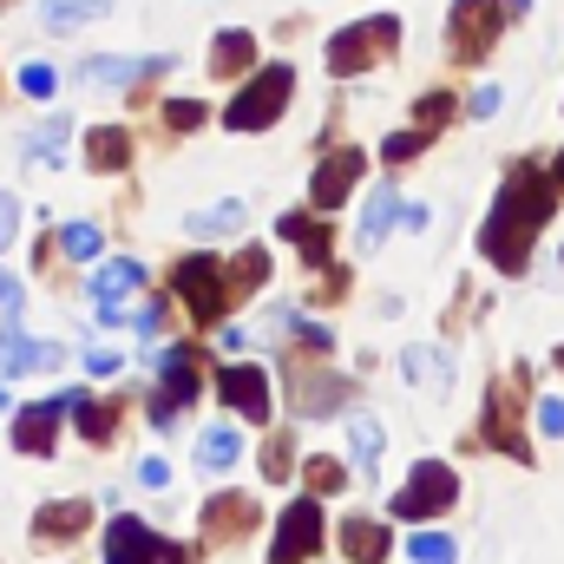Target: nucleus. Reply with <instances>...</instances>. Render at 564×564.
Here are the masks:
<instances>
[{
    "label": "nucleus",
    "instance_id": "obj_1",
    "mask_svg": "<svg viewBox=\"0 0 564 564\" xmlns=\"http://www.w3.org/2000/svg\"><path fill=\"white\" fill-rule=\"evenodd\" d=\"M552 204H558V184H552L539 164H519V171L499 184V197H492V217H486V230H479V250H486L506 276H519V270L532 263V237L552 224Z\"/></svg>",
    "mask_w": 564,
    "mask_h": 564
},
{
    "label": "nucleus",
    "instance_id": "obj_2",
    "mask_svg": "<svg viewBox=\"0 0 564 564\" xmlns=\"http://www.w3.org/2000/svg\"><path fill=\"white\" fill-rule=\"evenodd\" d=\"M394 46H401V20L394 13H375V20H361V26H348V33L328 40V73L335 79H355V73L381 66Z\"/></svg>",
    "mask_w": 564,
    "mask_h": 564
},
{
    "label": "nucleus",
    "instance_id": "obj_3",
    "mask_svg": "<svg viewBox=\"0 0 564 564\" xmlns=\"http://www.w3.org/2000/svg\"><path fill=\"white\" fill-rule=\"evenodd\" d=\"M289 99H295V73H289V66H263V73L230 99L224 126H230V132H263V126H276L282 119Z\"/></svg>",
    "mask_w": 564,
    "mask_h": 564
},
{
    "label": "nucleus",
    "instance_id": "obj_4",
    "mask_svg": "<svg viewBox=\"0 0 564 564\" xmlns=\"http://www.w3.org/2000/svg\"><path fill=\"white\" fill-rule=\"evenodd\" d=\"M171 289H177V302H184L197 322H217V315L230 308V270H224L217 257H184V263L171 270Z\"/></svg>",
    "mask_w": 564,
    "mask_h": 564
},
{
    "label": "nucleus",
    "instance_id": "obj_5",
    "mask_svg": "<svg viewBox=\"0 0 564 564\" xmlns=\"http://www.w3.org/2000/svg\"><path fill=\"white\" fill-rule=\"evenodd\" d=\"M499 26H506V0H453V26H446L453 59H486Z\"/></svg>",
    "mask_w": 564,
    "mask_h": 564
},
{
    "label": "nucleus",
    "instance_id": "obj_6",
    "mask_svg": "<svg viewBox=\"0 0 564 564\" xmlns=\"http://www.w3.org/2000/svg\"><path fill=\"white\" fill-rule=\"evenodd\" d=\"M453 499H459V479H453V466L421 459V466L408 473V486L394 492V519H433V512H446Z\"/></svg>",
    "mask_w": 564,
    "mask_h": 564
},
{
    "label": "nucleus",
    "instance_id": "obj_7",
    "mask_svg": "<svg viewBox=\"0 0 564 564\" xmlns=\"http://www.w3.org/2000/svg\"><path fill=\"white\" fill-rule=\"evenodd\" d=\"M106 564H184V552H177L164 532H151L144 519H112V532H106Z\"/></svg>",
    "mask_w": 564,
    "mask_h": 564
},
{
    "label": "nucleus",
    "instance_id": "obj_8",
    "mask_svg": "<svg viewBox=\"0 0 564 564\" xmlns=\"http://www.w3.org/2000/svg\"><path fill=\"white\" fill-rule=\"evenodd\" d=\"M519 388H525V368L486 394V440H492L499 453H512V459H532V446L519 440Z\"/></svg>",
    "mask_w": 564,
    "mask_h": 564
},
{
    "label": "nucleus",
    "instance_id": "obj_9",
    "mask_svg": "<svg viewBox=\"0 0 564 564\" xmlns=\"http://www.w3.org/2000/svg\"><path fill=\"white\" fill-rule=\"evenodd\" d=\"M322 545V506L315 499H295L276 519V545H270V564H302Z\"/></svg>",
    "mask_w": 564,
    "mask_h": 564
},
{
    "label": "nucleus",
    "instance_id": "obj_10",
    "mask_svg": "<svg viewBox=\"0 0 564 564\" xmlns=\"http://www.w3.org/2000/svg\"><path fill=\"white\" fill-rule=\"evenodd\" d=\"M217 394L230 401V414H243V421H270V375H263L257 361H230V368L217 375Z\"/></svg>",
    "mask_w": 564,
    "mask_h": 564
},
{
    "label": "nucleus",
    "instance_id": "obj_11",
    "mask_svg": "<svg viewBox=\"0 0 564 564\" xmlns=\"http://www.w3.org/2000/svg\"><path fill=\"white\" fill-rule=\"evenodd\" d=\"M368 171V151L361 144H341V151H328L322 164H315V210H335V204H348V191H355V177Z\"/></svg>",
    "mask_w": 564,
    "mask_h": 564
},
{
    "label": "nucleus",
    "instance_id": "obj_12",
    "mask_svg": "<svg viewBox=\"0 0 564 564\" xmlns=\"http://www.w3.org/2000/svg\"><path fill=\"white\" fill-rule=\"evenodd\" d=\"M66 408H79V394H59V401H33V408H20V414H13V446H20V453H53Z\"/></svg>",
    "mask_w": 564,
    "mask_h": 564
},
{
    "label": "nucleus",
    "instance_id": "obj_13",
    "mask_svg": "<svg viewBox=\"0 0 564 564\" xmlns=\"http://www.w3.org/2000/svg\"><path fill=\"white\" fill-rule=\"evenodd\" d=\"M243 532H257V492H217V499H204V539L210 545H230Z\"/></svg>",
    "mask_w": 564,
    "mask_h": 564
},
{
    "label": "nucleus",
    "instance_id": "obj_14",
    "mask_svg": "<svg viewBox=\"0 0 564 564\" xmlns=\"http://www.w3.org/2000/svg\"><path fill=\"white\" fill-rule=\"evenodd\" d=\"M139 282H144V270H139V263H126V257H119V263H99L93 282H86V289H93L99 322H126V295H132Z\"/></svg>",
    "mask_w": 564,
    "mask_h": 564
},
{
    "label": "nucleus",
    "instance_id": "obj_15",
    "mask_svg": "<svg viewBox=\"0 0 564 564\" xmlns=\"http://www.w3.org/2000/svg\"><path fill=\"white\" fill-rule=\"evenodd\" d=\"M59 361H66V348H53V341H26L20 322L0 328V368H7V375H53Z\"/></svg>",
    "mask_w": 564,
    "mask_h": 564
},
{
    "label": "nucleus",
    "instance_id": "obj_16",
    "mask_svg": "<svg viewBox=\"0 0 564 564\" xmlns=\"http://www.w3.org/2000/svg\"><path fill=\"white\" fill-rule=\"evenodd\" d=\"M348 401V381L341 375H308V368H295V414H308V421H322V414H335Z\"/></svg>",
    "mask_w": 564,
    "mask_h": 564
},
{
    "label": "nucleus",
    "instance_id": "obj_17",
    "mask_svg": "<svg viewBox=\"0 0 564 564\" xmlns=\"http://www.w3.org/2000/svg\"><path fill=\"white\" fill-rule=\"evenodd\" d=\"M144 73H171V53H151V59H126V53H93L86 59V79L93 86H132Z\"/></svg>",
    "mask_w": 564,
    "mask_h": 564
},
{
    "label": "nucleus",
    "instance_id": "obj_18",
    "mask_svg": "<svg viewBox=\"0 0 564 564\" xmlns=\"http://www.w3.org/2000/svg\"><path fill=\"white\" fill-rule=\"evenodd\" d=\"M93 525V499H59V506H40L33 512V532L46 539V545H66V539H79Z\"/></svg>",
    "mask_w": 564,
    "mask_h": 564
},
{
    "label": "nucleus",
    "instance_id": "obj_19",
    "mask_svg": "<svg viewBox=\"0 0 564 564\" xmlns=\"http://www.w3.org/2000/svg\"><path fill=\"white\" fill-rule=\"evenodd\" d=\"M158 375H164V408L197 401V348H164L158 355Z\"/></svg>",
    "mask_w": 564,
    "mask_h": 564
},
{
    "label": "nucleus",
    "instance_id": "obj_20",
    "mask_svg": "<svg viewBox=\"0 0 564 564\" xmlns=\"http://www.w3.org/2000/svg\"><path fill=\"white\" fill-rule=\"evenodd\" d=\"M210 73H224V79H243V73H257V33H217L210 40Z\"/></svg>",
    "mask_w": 564,
    "mask_h": 564
},
{
    "label": "nucleus",
    "instance_id": "obj_21",
    "mask_svg": "<svg viewBox=\"0 0 564 564\" xmlns=\"http://www.w3.org/2000/svg\"><path fill=\"white\" fill-rule=\"evenodd\" d=\"M282 237H289V243H295V250H302L315 270H328V224H322V217H308V210H289V217H282Z\"/></svg>",
    "mask_w": 564,
    "mask_h": 564
},
{
    "label": "nucleus",
    "instance_id": "obj_22",
    "mask_svg": "<svg viewBox=\"0 0 564 564\" xmlns=\"http://www.w3.org/2000/svg\"><path fill=\"white\" fill-rule=\"evenodd\" d=\"M401 210H408V204L394 197V184H381V191L368 197V210H361V230H355V237H361V250H381V237H388V224H394Z\"/></svg>",
    "mask_w": 564,
    "mask_h": 564
},
{
    "label": "nucleus",
    "instance_id": "obj_23",
    "mask_svg": "<svg viewBox=\"0 0 564 564\" xmlns=\"http://www.w3.org/2000/svg\"><path fill=\"white\" fill-rule=\"evenodd\" d=\"M86 158H93V171H126L132 164V132L126 126H93Z\"/></svg>",
    "mask_w": 564,
    "mask_h": 564
},
{
    "label": "nucleus",
    "instance_id": "obj_24",
    "mask_svg": "<svg viewBox=\"0 0 564 564\" xmlns=\"http://www.w3.org/2000/svg\"><path fill=\"white\" fill-rule=\"evenodd\" d=\"M184 230H191L197 243L237 237V230H243V204H210V210H191V217H184Z\"/></svg>",
    "mask_w": 564,
    "mask_h": 564
},
{
    "label": "nucleus",
    "instance_id": "obj_25",
    "mask_svg": "<svg viewBox=\"0 0 564 564\" xmlns=\"http://www.w3.org/2000/svg\"><path fill=\"white\" fill-rule=\"evenodd\" d=\"M341 552L355 564H381L388 558V532H381L375 519H348V525H341Z\"/></svg>",
    "mask_w": 564,
    "mask_h": 564
},
{
    "label": "nucleus",
    "instance_id": "obj_26",
    "mask_svg": "<svg viewBox=\"0 0 564 564\" xmlns=\"http://www.w3.org/2000/svg\"><path fill=\"white\" fill-rule=\"evenodd\" d=\"M237 453H243V433L224 421V426H210V433H204V446H197V466H210V473H230V466H237Z\"/></svg>",
    "mask_w": 564,
    "mask_h": 564
},
{
    "label": "nucleus",
    "instance_id": "obj_27",
    "mask_svg": "<svg viewBox=\"0 0 564 564\" xmlns=\"http://www.w3.org/2000/svg\"><path fill=\"white\" fill-rule=\"evenodd\" d=\"M106 7H112V0H46V13H40V20H46L53 33H79V26H86V20H99Z\"/></svg>",
    "mask_w": 564,
    "mask_h": 564
},
{
    "label": "nucleus",
    "instance_id": "obj_28",
    "mask_svg": "<svg viewBox=\"0 0 564 564\" xmlns=\"http://www.w3.org/2000/svg\"><path fill=\"white\" fill-rule=\"evenodd\" d=\"M348 453H355V466H361V479H375L381 473V426L368 421H348Z\"/></svg>",
    "mask_w": 564,
    "mask_h": 564
},
{
    "label": "nucleus",
    "instance_id": "obj_29",
    "mask_svg": "<svg viewBox=\"0 0 564 564\" xmlns=\"http://www.w3.org/2000/svg\"><path fill=\"white\" fill-rule=\"evenodd\" d=\"M401 368H408V381H426V388H446V381H453V361H446L440 348H408Z\"/></svg>",
    "mask_w": 564,
    "mask_h": 564
},
{
    "label": "nucleus",
    "instance_id": "obj_30",
    "mask_svg": "<svg viewBox=\"0 0 564 564\" xmlns=\"http://www.w3.org/2000/svg\"><path fill=\"white\" fill-rule=\"evenodd\" d=\"M270 282V257L263 250H243L237 263H230V295H257Z\"/></svg>",
    "mask_w": 564,
    "mask_h": 564
},
{
    "label": "nucleus",
    "instance_id": "obj_31",
    "mask_svg": "<svg viewBox=\"0 0 564 564\" xmlns=\"http://www.w3.org/2000/svg\"><path fill=\"white\" fill-rule=\"evenodd\" d=\"M66 132H73V119H46V126L26 139V158H33V164H40V158H46V164H59V151H66Z\"/></svg>",
    "mask_w": 564,
    "mask_h": 564
},
{
    "label": "nucleus",
    "instance_id": "obj_32",
    "mask_svg": "<svg viewBox=\"0 0 564 564\" xmlns=\"http://www.w3.org/2000/svg\"><path fill=\"white\" fill-rule=\"evenodd\" d=\"M112 426H119V408H112V401H79V433H86L93 446H106Z\"/></svg>",
    "mask_w": 564,
    "mask_h": 564
},
{
    "label": "nucleus",
    "instance_id": "obj_33",
    "mask_svg": "<svg viewBox=\"0 0 564 564\" xmlns=\"http://www.w3.org/2000/svg\"><path fill=\"white\" fill-rule=\"evenodd\" d=\"M302 486H308V492H341V486H348V466H341V459H308V466H302Z\"/></svg>",
    "mask_w": 564,
    "mask_h": 564
},
{
    "label": "nucleus",
    "instance_id": "obj_34",
    "mask_svg": "<svg viewBox=\"0 0 564 564\" xmlns=\"http://www.w3.org/2000/svg\"><path fill=\"white\" fill-rule=\"evenodd\" d=\"M408 558L414 564H453V539H446V532H414V539H408Z\"/></svg>",
    "mask_w": 564,
    "mask_h": 564
},
{
    "label": "nucleus",
    "instance_id": "obj_35",
    "mask_svg": "<svg viewBox=\"0 0 564 564\" xmlns=\"http://www.w3.org/2000/svg\"><path fill=\"white\" fill-rule=\"evenodd\" d=\"M99 237H106L99 224H66V230H59L66 257H79V263H93V257H99Z\"/></svg>",
    "mask_w": 564,
    "mask_h": 564
},
{
    "label": "nucleus",
    "instance_id": "obj_36",
    "mask_svg": "<svg viewBox=\"0 0 564 564\" xmlns=\"http://www.w3.org/2000/svg\"><path fill=\"white\" fill-rule=\"evenodd\" d=\"M164 126H171V132H197V126H210V112H204L197 99H171V106H164Z\"/></svg>",
    "mask_w": 564,
    "mask_h": 564
},
{
    "label": "nucleus",
    "instance_id": "obj_37",
    "mask_svg": "<svg viewBox=\"0 0 564 564\" xmlns=\"http://www.w3.org/2000/svg\"><path fill=\"white\" fill-rule=\"evenodd\" d=\"M53 86H59V73H53V66H40V59H33V66H20V93H26V99H53Z\"/></svg>",
    "mask_w": 564,
    "mask_h": 564
},
{
    "label": "nucleus",
    "instance_id": "obj_38",
    "mask_svg": "<svg viewBox=\"0 0 564 564\" xmlns=\"http://www.w3.org/2000/svg\"><path fill=\"white\" fill-rule=\"evenodd\" d=\"M289 466H295V446H289V433H276L263 446V479H289Z\"/></svg>",
    "mask_w": 564,
    "mask_h": 564
},
{
    "label": "nucleus",
    "instance_id": "obj_39",
    "mask_svg": "<svg viewBox=\"0 0 564 564\" xmlns=\"http://www.w3.org/2000/svg\"><path fill=\"white\" fill-rule=\"evenodd\" d=\"M426 139H433V132H394V139L381 144V151H388V164H408L414 151H426Z\"/></svg>",
    "mask_w": 564,
    "mask_h": 564
},
{
    "label": "nucleus",
    "instance_id": "obj_40",
    "mask_svg": "<svg viewBox=\"0 0 564 564\" xmlns=\"http://www.w3.org/2000/svg\"><path fill=\"white\" fill-rule=\"evenodd\" d=\"M164 322H171V302H158V295H151V302L139 308V335H144V341H151V335H164Z\"/></svg>",
    "mask_w": 564,
    "mask_h": 564
},
{
    "label": "nucleus",
    "instance_id": "obj_41",
    "mask_svg": "<svg viewBox=\"0 0 564 564\" xmlns=\"http://www.w3.org/2000/svg\"><path fill=\"white\" fill-rule=\"evenodd\" d=\"M13 237H20V197H13V191H0V250H7Z\"/></svg>",
    "mask_w": 564,
    "mask_h": 564
},
{
    "label": "nucleus",
    "instance_id": "obj_42",
    "mask_svg": "<svg viewBox=\"0 0 564 564\" xmlns=\"http://www.w3.org/2000/svg\"><path fill=\"white\" fill-rule=\"evenodd\" d=\"M446 112H453V99H446V93H426V99H421V126H426V132H433Z\"/></svg>",
    "mask_w": 564,
    "mask_h": 564
},
{
    "label": "nucleus",
    "instance_id": "obj_43",
    "mask_svg": "<svg viewBox=\"0 0 564 564\" xmlns=\"http://www.w3.org/2000/svg\"><path fill=\"white\" fill-rule=\"evenodd\" d=\"M0 315H7V322L20 315V276H7V270H0Z\"/></svg>",
    "mask_w": 564,
    "mask_h": 564
},
{
    "label": "nucleus",
    "instance_id": "obj_44",
    "mask_svg": "<svg viewBox=\"0 0 564 564\" xmlns=\"http://www.w3.org/2000/svg\"><path fill=\"white\" fill-rule=\"evenodd\" d=\"M139 486H171V466L164 459H139Z\"/></svg>",
    "mask_w": 564,
    "mask_h": 564
},
{
    "label": "nucleus",
    "instance_id": "obj_45",
    "mask_svg": "<svg viewBox=\"0 0 564 564\" xmlns=\"http://www.w3.org/2000/svg\"><path fill=\"white\" fill-rule=\"evenodd\" d=\"M492 112H499V86H479L473 93V119H492Z\"/></svg>",
    "mask_w": 564,
    "mask_h": 564
},
{
    "label": "nucleus",
    "instance_id": "obj_46",
    "mask_svg": "<svg viewBox=\"0 0 564 564\" xmlns=\"http://www.w3.org/2000/svg\"><path fill=\"white\" fill-rule=\"evenodd\" d=\"M86 368H93V375H119V355H106V348H86Z\"/></svg>",
    "mask_w": 564,
    "mask_h": 564
},
{
    "label": "nucleus",
    "instance_id": "obj_47",
    "mask_svg": "<svg viewBox=\"0 0 564 564\" xmlns=\"http://www.w3.org/2000/svg\"><path fill=\"white\" fill-rule=\"evenodd\" d=\"M539 426H545V433H564V401H545V408H539Z\"/></svg>",
    "mask_w": 564,
    "mask_h": 564
},
{
    "label": "nucleus",
    "instance_id": "obj_48",
    "mask_svg": "<svg viewBox=\"0 0 564 564\" xmlns=\"http://www.w3.org/2000/svg\"><path fill=\"white\" fill-rule=\"evenodd\" d=\"M552 177H558V184H564V151H558V164H552Z\"/></svg>",
    "mask_w": 564,
    "mask_h": 564
},
{
    "label": "nucleus",
    "instance_id": "obj_49",
    "mask_svg": "<svg viewBox=\"0 0 564 564\" xmlns=\"http://www.w3.org/2000/svg\"><path fill=\"white\" fill-rule=\"evenodd\" d=\"M506 7H512V13H525V7H532V0H506Z\"/></svg>",
    "mask_w": 564,
    "mask_h": 564
},
{
    "label": "nucleus",
    "instance_id": "obj_50",
    "mask_svg": "<svg viewBox=\"0 0 564 564\" xmlns=\"http://www.w3.org/2000/svg\"><path fill=\"white\" fill-rule=\"evenodd\" d=\"M0 7H13V0H0Z\"/></svg>",
    "mask_w": 564,
    "mask_h": 564
},
{
    "label": "nucleus",
    "instance_id": "obj_51",
    "mask_svg": "<svg viewBox=\"0 0 564 564\" xmlns=\"http://www.w3.org/2000/svg\"><path fill=\"white\" fill-rule=\"evenodd\" d=\"M558 361H564V348H558Z\"/></svg>",
    "mask_w": 564,
    "mask_h": 564
}]
</instances>
